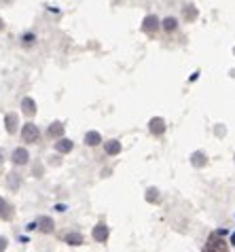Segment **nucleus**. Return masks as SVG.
<instances>
[{
	"mask_svg": "<svg viewBox=\"0 0 235 252\" xmlns=\"http://www.w3.org/2000/svg\"><path fill=\"white\" fill-rule=\"evenodd\" d=\"M104 151L108 153V155H119L121 153V142L119 140H108V142L104 144Z\"/></svg>",
	"mask_w": 235,
	"mask_h": 252,
	"instance_id": "1a4fd4ad",
	"label": "nucleus"
},
{
	"mask_svg": "<svg viewBox=\"0 0 235 252\" xmlns=\"http://www.w3.org/2000/svg\"><path fill=\"white\" fill-rule=\"evenodd\" d=\"M19 185V180H17V176L13 174V176H9V187H17Z\"/></svg>",
	"mask_w": 235,
	"mask_h": 252,
	"instance_id": "aec40b11",
	"label": "nucleus"
},
{
	"mask_svg": "<svg viewBox=\"0 0 235 252\" xmlns=\"http://www.w3.org/2000/svg\"><path fill=\"white\" fill-rule=\"evenodd\" d=\"M204 252H229V244H227L218 233L210 235V240H208V244H206Z\"/></svg>",
	"mask_w": 235,
	"mask_h": 252,
	"instance_id": "f257e3e1",
	"label": "nucleus"
},
{
	"mask_svg": "<svg viewBox=\"0 0 235 252\" xmlns=\"http://www.w3.org/2000/svg\"><path fill=\"white\" fill-rule=\"evenodd\" d=\"M4 127H6V131H9V134H15V131H17V115H15V113L6 115V119H4Z\"/></svg>",
	"mask_w": 235,
	"mask_h": 252,
	"instance_id": "6e6552de",
	"label": "nucleus"
},
{
	"mask_svg": "<svg viewBox=\"0 0 235 252\" xmlns=\"http://www.w3.org/2000/svg\"><path fill=\"white\" fill-rule=\"evenodd\" d=\"M6 248V240H4V237H0V252H2Z\"/></svg>",
	"mask_w": 235,
	"mask_h": 252,
	"instance_id": "412c9836",
	"label": "nucleus"
},
{
	"mask_svg": "<svg viewBox=\"0 0 235 252\" xmlns=\"http://www.w3.org/2000/svg\"><path fill=\"white\" fill-rule=\"evenodd\" d=\"M2 161H4V155H2V151H0V165H2Z\"/></svg>",
	"mask_w": 235,
	"mask_h": 252,
	"instance_id": "4be33fe9",
	"label": "nucleus"
},
{
	"mask_svg": "<svg viewBox=\"0 0 235 252\" xmlns=\"http://www.w3.org/2000/svg\"><path fill=\"white\" fill-rule=\"evenodd\" d=\"M159 26H161V22H159L155 15H148L147 19H144V24H142V30L147 34H155L159 30Z\"/></svg>",
	"mask_w": 235,
	"mask_h": 252,
	"instance_id": "20e7f679",
	"label": "nucleus"
},
{
	"mask_svg": "<svg viewBox=\"0 0 235 252\" xmlns=\"http://www.w3.org/2000/svg\"><path fill=\"white\" fill-rule=\"evenodd\" d=\"M22 110H24V115H26V117H34V115H36V104H34L32 97H24Z\"/></svg>",
	"mask_w": 235,
	"mask_h": 252,
	"instance_id": "0eeeda50",
	"label": "nucleus"
},
{
	"mask_svg": "<svg viewBox=\"0 0 235 252\" xmlns=\"http://www.w3.org/2000/svg\"><path fill=\"white\" fill-rule=\"evenodd\" d=\"M11 216H13V208H11L9 204H6V201H4L2 197H0V219L9 220Z\"/></svg>",
	"mask_w": 235,
	"mask_h": 252,
	"instance_id": "9d476101",
	"label": "nucleus"
},
{
	"mask_svg": "<svg viewBox=\"0 0 235 252\" xmlns=\"http://www.w3.org/2000/svg\"><path fill=\"white\" fill-rule=\"evenodd\" d=\"M66 242L70 244V246H79V244H83V237L79 233H68L66 235Z\"/></svg>",
	"mask_w": 235,
	"mask_h": 252,
	"instance_id": "2eb2a0df",
	"label": "nucleus"
},
{
	"mask_svg": "<svg viewBox=\"0 0 235 252\" xmlns=\"http://www.w3.org/2000/svg\"><path fill=\"white\" fill-rule=\"evenodd\" d=\"M195 17H197L195 6H186V9H184V19H186V22H193Z\"/></svg>",
	"mask_w": 235,
	"mask_h": 252,
	"instance_id": "a211bd4d",
	"label": "nucleus"
},
{
	"mask_svg": "<svg viewBox=\"0 0 235 252\" xmlns=\"http://www.w3.org/2000/svg\"><path fill=\"white\" fill-rule=\"evenodd\" d=\"M55 151L58 153H70L72 151V142L70 140H59V142L55 144Z\"/></svg>",
	"mask_w": 235,
	"mask_h": 252,
	"instance_id": "ddd939ff",
	"label": "nucleus"
},
{
	"mask_svg": "<svg viewBox=\"0 0 235 252\" xmlns=\"http://www.w3.org/2000/svg\"><path fill=\"white\" fill-rule=\"evenodd\" d=\"M47 134L51 138H61V134H64V123H53L51 127L47 129Z\"/></svg>",
	"mask_w": 235,
	"mask_h": 252,
	"instance_id": "9b49d317",
	"label": "nucleus"
},
{
	"mask_svg": "<svg viewBox=\"0 0 235 252\" xmlns=\"http://www.w3.org/2000/svg\"><path fill=\"white\" fill-rule=\"evenodd\" d=\"M147 199H148V201H159L157 189H148V191H147Z\"/></svg>",
	"mask_w": 235,
	"mask_h": 252,
	"instance_id": "6ab92c4d",
	"label": "nucleus"
},
{
	"mask_svg": "<svg viewBox=\"0 0 235 252\" xmlns=\"http://www.w3.org/2000/svg\"><path fill=\"white\" fill-rule=\"evenodd\" d=\"M85 142H87L89 146H95V144L102 142V136L98 134V131H89V134L85 136Z\"/></svg>",
	"mask_w": 235,
	"mask_h": 252,
	"instance_id": "f8f14e48",
	"label": "nucleus"
},
{
	"mask_svg": "<svg viewBox=\"0 0 235 252\" xmlns=\"http://www.w3.org/2000/svg\"><path fill=\"white\" fill-rule=\"evenodd\" d=\"M163 30H168V32H172V30H176V26H178V22L174 17H168V19H163Z\"/></svg>",
	"mask_w": 235,
	"mask_h": 252,
	"instance_id": "dca6fc26",
	"label": "nucleus"
},
{
	"mask_svg": "<svg viewBox=\"0 0 235 252\" xmlns=\"http://www.w3.org/2000/svg\"><path fill=\"white\" fill-rule=\"evenodd\" d=\"M2 28H4V22H2V19H0V30H2Z\"/></svg>",
	"mask_w": 235,
	"mask_h": 252,
	"instance_id": "5701e85b",
	"label": "nucleus"
},
{
	"mask_svg": "<svg viewBox=\"0 0 235 252\" xmlns=\"http://www.w3.org/2000/svg\"><path fill=\"white\" fill-rule=\"evenodd\" d=\"M11 159H13V163L15 165H26L28 159H30V155H28L26 149H15L13 151V155H11Z\"/></svg>",
	"mask_w": 235,
	"mask_h": 252,
	"instance_id": "423d86ee",
	"label": "nucleus"
},
{
	"mask_svg": "<svg viewBox=\"0 0 235 252\" xmlns=\"http://www.w3.org/2000/svg\"><path fill=\"white\" fill-rule=\"evenodd\" d=\"M22 138H24V142H28V144L36 142V140L40 138V129L34 123H26L24 129H22Z\"/></svg>",
	"mask_w": 235,
	"mask_h": 252,
	"instance_id": "f03ea898",
	"label": "nucleus"
},
{
	"mask_svg": "<svg viewBox=\"0 0 235 252\" xmlns=\"http://www.w3.org/2000/svg\"><path fill=\"white\" fill-rule=\"evenodd\" d=\"M148 129H150V134H153V136H163L165 121L161 117H153V119H150V123H148Z\"/></svg>",
	"mask_w": 235,
	"mask_h": 252,
	"instance_id": "7ed1b4c3",
	"label": "nucleus"
},
{
	"mask_svg": "<svg viewBox=\"0 0 235 252\" xmlns=\"http://www.w3.org/2000/svg\"><path fill=\"white\" fill-rule=\"evenodd\" d=\"M108 235H110V231H108V227L106 225H95V229H93V240L95 242H100V244H104V242H108Z\"/></svg>",
	"mask_w": 235,
	"mask_h": 252,
	"instance_id": "39448f33",
	"label": "nucleus"
},
{
	"mask_svg": "<svg viewBox=\"0 0 235 252\" xmlns=\"http://www.w3.org/2000/svg\"><path fill=\"white\" fill-rule=\"evenodd\" d=\"M38 229L43 231V233H51V231H53V220L51 219H43L38 222Z\"/></svg>",
	"mask_w": 235,
	"mask_h": 252,
	"instance_id": "4468645a",
	"label": "nucleus"
},
{
	"mask_svg": "<svg viewBox=\"0 0 235 252\" xmlns=\"http://www.w3.org/2000/svg\"><path fill=\"white\" fill-rule=\"evenodd\" d=\"M191 161H193V165H195V167H202V165H206V155H204V153H195Z\"/></svg>",
	"mask_w": 235,
	"mask_h": 252,
	"instance_id": "f3484780",
	"label": "nucleus"
}]
</instances>
